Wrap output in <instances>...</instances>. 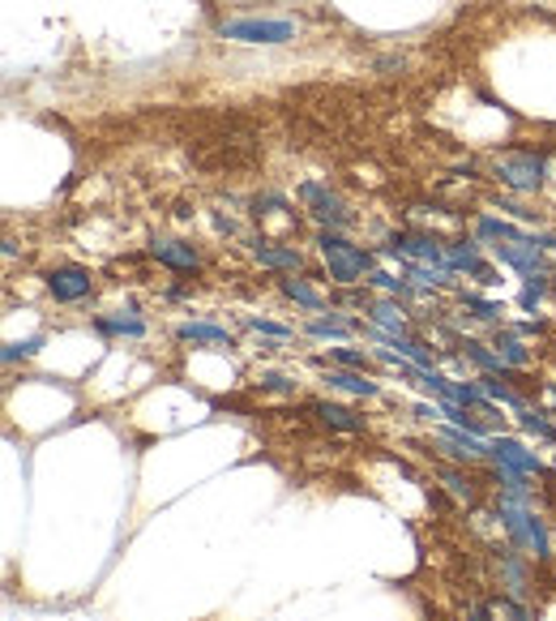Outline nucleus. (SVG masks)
I'll return each mask as SVG.
<instances>
[{
  "instance_id": "6",
  "label": "nucleus",
  "mask_w": 556,
  "mask_h": 621,
  "mask_svg": "<svg viewBox=\"0 0 556 621\" xmlns=\"http://www.w3.org/2000/svg\"><path fill=\"white\" fill-rule=\"evenodd\" d=\"M296 198H300L308 214L321 223V227H334V232H343V227H355V210L334 194V189H326V185H317V180H304L300 189H296Z\"/></svg>"
},
{
  "instance_id": "18",
  "label": "nucleus",
  "mask_w": 556,
  "mask_h": 621,
  "mask_svg": "<svg viewBox=\"0 0 556 621\" xmlns=\"http://www.w3.org/2000/svg\"><path fill=\"white\" fill-rule=\"evenodd\" d=\"M180 343H198V348H232V335L227 326H214V321H185L176 330Z\"/></svg>"
},
{
  "instance_id": "5",
  "label": "nucleus",
  "mask_w": 556,
  "mask_h": 621,
  "mask_svg": "<svg viewBox=\"0 0 556 621\" xmlns=\"http://www.w3.org/2000/svg\"><path fill=\"white\" fill-rule=\"evenodd\" d=\"M488 562H493V574H497V583H501V596L531 605V591H535V587H531V558L506 540V544H497V549L488 553Z\"/></svg>"
},
{
  "instance_id": "12",
  "label": "nucleus",
  "mask_w": 556,
  "mask_h": 621,
  "mask_svg": "<svg viewBox=\"0 0 556 621\" xmlns=\"http://www.w3.org/2000/svg\"><path fill=\"white\" fill-rule=\"evenodd\" d=\"M446 266H450L454 274L458 270H466V274H471V279H480L484 288H493V283H497V279H493V270L480 261V245H475V241H446Z\"/></svg>"
},
{
  "instance_id": "21",
  "label": "nucleus",
  "mask_w": 556,
  "mask_h": 621,
  "mask_svg": "<svg viewBox=\"0 0 556 621\" xmlns=\"http://www.w3.org/2000/svg\"><path fill=\"white\" fill-rule=\"evenodd\" d=\"M279 292L287 296V301H296L300 309H312V313H321L326 309V301H321V292L317 288H308L304 279H296V274H287V279H279Z\"/></svg>"
},
{
  "instance_id": "11",
  "label": "nucleus",
  "mask_w": 556,
  "mask_h": 621,
  "mask_svg": "<svg viewBox=\"0 0 556 621\" xmlns=\"http://www.w3.org/2000/svg\"><path fill=\"white\" fill-rule=\"evenodd\" d=\"M151 258L163 261V266H167V270H176V274H193V270L202 266V254H198L189 241H171V236H154Z\"/></svg>"
},
{
  "instance_id": "25",
  "label": "nucleus",
  "mask_w": 556,
  "mask_h": 621,
  "mask_svg": "<svg viewBox=\"0 0 556 621\" xmlns=\"http://www.w3.org/2000/svg\"><path fill=\"white\" fill-rule=\"evenodd\" d=\"M493 618L497 621H535V609L522 605V600H509V596H493Z\"/></svg>"
},
{
  "instance_id": "24",
  "label": "nucleus",
  "mask_w": 556,
  "mask_h": 621,
  "mask_svg": "<svg viewBox=\"0 0 556 621\" xmlns=\"http://www.w3.org/2000/svg\"><path fill=\"white\" fill-rule=\"evenodd\" d=\"M257 390H261V395H283V399H287V395L300 390V382H296L292 373H257Z\"/></svg>"
},
{
  "instance_id": "32",
  "label": "nucleus",
  "mask_w": 556,
  "mask_h": 621,
  "mask_svg": "<svg viewBox=\"0 0 556 621\" xmlns=\"http://www.w3.org/2000/svg\"><path fill=\"white\" fill-rule=\"evenodd\" d=\"M535 4H556V0H535Z\"/></svg>"
},
{
  "instance_id": "14",
  "label": "nucleus",
  "mask_w": 556,
  "mask_h": 621,
  "mask_svg": "<svg viewBox=\"0 0 556 621\" xmlns=\"http://www.w3.org/2000/svg\"><path fill=\"white\" fill-rule=\"evenodd\" d=\"M99 335H111V339H146V321L138 309H116V313H99L91 321Z\"/></svg>"
},
{
  "instance_id": "27",
  "label": "nucleus",
  "mask_w": 556,
  "mask_h": 621,
  "mask_svg": "<svg viewBox=\"0 0 556 621\" xmlns=\"http://www.w3.org/2000/svg\"><path fill=\"white\" fill-rule=\"evenodd\" d=\"M544 292H548V274H527V288H522V296H518L522 313L540 309V296H544Z\"/></svg>"
},
{
  "instance_id": "20",
  "label": "nucleus",
  "mask_w": 556,
  "mask_h": 621,
  "mask_svg": "<svg viewBox=\"0 0 556 621\" xmlns=\"http://www.w3.org/2000/svg\"><path fill=\"white\" fill-rule=\"evenodd\" d=\"M493 348H497V356L506 364H513V368H527V364H531V348H527L522 335H513V330H497V335H493Z\"/></svg>"
},
{
  "instance_id": "26",
  "label": "nucleus",
  "mask_w": 556,
  "mask_h": 621,
  "mask_svg": "<svg viewBox=\"0 0 556 621\" xmlns=\"http://www.w3.org/2000/svg\"><path fill=\"white\" fill-rule=\"evenodd\" d=\"M326 364H334V368H355V373H368V352H355V348H330Z\"/></svg>"
},
{
  "instance_id": "29",
  "label": "nucleus",
  "mask_w": 556,
  "mask_h": 621,
  "mask_svg": "<svg viewBox=\"0 0 556 621\" xmlns=\"http://www.w3.org/2000/svg\"><path fill=\"white\" fill-rule=\"evenodd\" d=\"M35 352H39V339H26V343H4L0 361H4V364H17V361H31Z\"/></svg>"
},
{
  "instance_id": "28",
  "label": "nucleus",
  "mask_w": 556,
  "mask_h": 621,
  "mask_svg": "<svg viewBox=\"0 0 556 621\" xmlns=\"http://www.w3.org/2000/svg\"><path fill=\"white\" fill-rule=\"evenodd\" d=\"M462 305L475 309V321H497V317H501V301H484V296H475V292H466Z\"/></svg>"
},
{
  "instance_id": "23",
  "label": "nucleus",
  "mask_w": 556,
  "mask_h": 621,
  "mask_svg": "<svg viewBox=\"0 0 556 621\" xmlns=\"http://www.w3.org/2000/svg\"><path fill=\"white\" fill-rule=\"evenodd\" d=\"M240 321H245L249 330H257V335H265L270 343H292V339H296V330H292V326L270 321V317H253V313H249V317H240Z\"/></svg>"
},
{
  "instance_id": "9",
  "label": "nucleus",
  "mask_w": 556,
  "mask_h": 621,
  "mask_svg": "<svg viewBox=\"0 0 556 621\" xmlns=\"http://www.w3.org/2000/svg\"><path fill=\"white\" fill-rule=\"evenodd\" d=\"M308 415H312L321 429H330V433H347V437L368 433V415L352 412L347 403H334V399H312V403H308Z\"/></svg>"
},
{
  "instance_id": "7",
  "label": "nucleus",
  "mask_w": 556,
  "mask_h": 621,
  "mask_svg": "<svg viewBox=\"0 0 556 621\" xmlns=\"http://www.w3.org/2000/svg\"><path fill=\"white\" fill-rule=\"evenodd\" d=\"M44 288L56 305H82L95 292V274L86 266H56L44 274Z\"/></svg>"
},
{
  "instance_id": "4",
  "label": "nucleus",
  "mask_w": 556,
  "mask_h": 621,
  "mask_svg": "<svg viewBox=\"0 0 556 621\" xmlns=\"http://www.w3.org/2000/svg\"><path fill=\"white\" fill-rule=\"evenodd\" d=\"M493 172H497V180L506 185L509 194H540L544 189V180H548V159L535 155V151H501V155L493 159Z\"/></svg>"
},
{
  "instance_id": "17",
  "label": "nucleus",
  "mask_w": 556,
  "mask_h": 621,
  "mask_svg": "<svg viewBox=\"0 0 556 621\" xmlns=\"http://www.w3.org/2000/svg\"><path fill=\"white\" fill-rule=\"evenodd\" d=\"M308 335H312V339H352V335H359V321H352L347 313H339V309L317 313V317L308 321Z\"/></svg>"
},
{
  "instance_id": "31",
  "label": "nucleus",
  "mask_w": 556,
  "mask_h": 621,
  "mask_svg": "<svg viewBox=\"0 0 556 621\" xmlns=\"http://www.w3.org/2000/svg\"><path fill=\"white\" fill-rule=\"evenodd\" d=\"M544 395L553 399V408H556V382H544Z\"/></svg>"
},
{
  "instance_id": "8",
  "label": "nucleus",
  "mask_w": 556,
  "mask_h": 621,
  "mask_svg": "<svg viewBox=\"0 0 556 621\" xmlns=\"http://www.w3.org/2000/svg\"><path fill=\"white\" fill-rule=\"evenodd\" d=\"M381 254L394 261H428V266H446V241H433V236H411V232H394ZM450 270V266H446Z\"/></svg>"
},
{
  "instance_id": "1",
  "label": "nucleus",
  "mask_w": 556,
  "mask_h": 621,
  "mask_svg": "<svg viewBox=\"0 0 556 621\" xmlns=\"http://www.w3.org/2000/svg\"><path fill=\"white\" fill-rule=\"evenodd\" d=\"M497 523H501V531L509 536V544L522 549L535 566H548V562H553V531H548V518L540 515L531 502H518V497L501 493V497H497Z\"/></svg>"
},
{
  "instance_id": "22",
  "label": "nucleus",
  "mask_w": 556,
  "mask_h": 621,
  "mask_svg": "<svg viewBox=\"0 0 556 621\" xmlns=\"http://www.w3.org/2000/svg\"><path fill=\"white\" fill-rule=\"evenodd\" d=\"M518 424L531 433V437H540V442H553L556 446V424L548 420V412H540V408H527V412H518Z\"/></svg>"
},
{
  "instance_id": "13",
  "label": "nucleus",
  "mask_w": 556,
  "mask_h": 621,
  "mask_svg": "<svg viewBox=\"0 0 556 621\" xmlns=\"http://www.w3.org/2000/svg\"><path fill=\"white\" fill-rule=\"evenodd\" d=\"M330 390H343V395H355V399H381V386L368 377V373H355V368H326V377H321Z\"/></svg>"
},
{
  "instance_id": "10",
  "label": "nucleus",
  "mask_w": 556,
  "mask_h": 621,
  "mask_svg": "<svg viewBox=\"0 0 556 621\" xmlns=\"http://www.w3.org/2000/svg\"><path fill=\"white\" fill-rule=\"evenodd\" d=\"M488 464L513 467V471H527V476H540V471H544L540 455H535V450H527L518 437H506V433L488 437Z\"/></svg>"
},
{
  "instance_id": "2",
  "label": "nucleus",
  "mask_w": 556,
  "mask_h": 621,
  "mask_svg": "<svg viewBox=\"0 0 556 621\" xmlns=\"http://www.w3.org/2000/svg\"><path fill=\"white\" fill-rule=\"evenodd\" d=\"M317 249H321L326 270H330V279H334L339 288L368 283V274H372V254H368V249L352 245V241L339 236L334 227H321V232H317Z\"/></svg>"
},
{
  "instance_id": "30",
  "label": "nucleus",
  "mask_w": 556,
  "mask_h": 621,
  "mask_svg": "<svg viewBox=\"0 0 556 621\" xmlns=\"http://www.w3.org/2000/svg\"><path fill=\"white\" fill-rule=\"evenodd\" d=\"M462 621H497L493 618V596H488V600H466Z\"/></svg>"
},
{
  "instance_id": "19",
  "label": "nucleus",
  "mask_w": 556,
  "mask_h": 621,
  "mask_svg": "<svg viewBox=\"0 0 556 621\" xmlns=\"http://www.w3.org/2000/svg\"><path fill=\"white\" fill-rule=\"evenodd\" d=\"M364 309H368V321H372L377 330H386V335H411V317H406V309H399L394 301H368Z\"/></svg>"
},
{
  "instance_id": "15",
  "label": "nucleus",
  "mask_w": 556,
  "mask_h": 621,
  "mask_svg": "<svg viewBox=\"0 0 556 621\" xmlns=\"http://www.w3.org/2000/svg\"><path fill=\"white\" fill-rule=\"evenodd\" d=\"M433 471H437V480H441V484L454 493L462 506H475V502H480V480H471L462 464H437Z\"/></svg>"
},
{
  "instance_id": "16",
  "label": "nucleus",
  "mask_w": 556,
  "mask_h": 621,
  "mask_svg": "<svg viewBox=\"0 0 556 621\" xmlns=\"http://www.w3.org/2000/svg\"><path fill=\"white\" fill-rule=\"evenodd\" d=\"M253 258L257 266H270V270H283V274H296L304 266L300 249H287V245H274V241H253Z\"/></svg>"
},
{
  "instance_id": "3",
  "label": "nucleus",
  "mask_w": 556,
  "mask_h": 621,
  "mask_svg": "<svg viewBox=\"0 0 556 621\" xmlns=\"http://www.w3.org/2000/svg\"><path fill=\"white\" fill-rule=\"evenodd\" d=\"M296 35H300V26L292 17H232V22H218V39L249 44V48H279V44H292Z\"/></svg>"
}]
</instances>
